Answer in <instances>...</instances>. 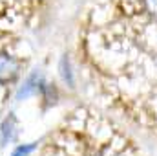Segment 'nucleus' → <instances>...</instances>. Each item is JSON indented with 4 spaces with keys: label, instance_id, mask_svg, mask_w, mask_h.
Returning <instances> with one entry per match:
<instances>
[{
    "label": "nucleus",
    "instance_id": "4",
    "mask_svg": "<svg viewBox=\"0 0 157 156\" xmlns=\"http://www.w3.org/2000/svg\"><path fill=\"white\" fill-rule=\"evenodd\" d=\"M60 74H62V79L70 84V86H73V74H71V66H70V59L64 55L62 57V61H60Z\"/></svg>",
    "mask_w": 157,
    "mask_h": 156
},
{
    "label": "nucleus",
    "instance_id": "1",
    "mask_svg": "<svg viewBox=\"0 0 157 156\" xmlns=\"http://www.w3.org/2000/svg\"><path fill=\"white\" fill-rule=\"evenodd\" d=\"M18 72H20L18 61L13 55H9V53L0 51V84L15 81L18 77Z\"/></svg>",
    "mask_w": 157,
    "mask_h": 156
},
{
    "label": "nucleus",
    "instance_id": "6",
    "mask_svg": "<svg viewBox=\"0 0 157 156\" xmlns=\"http://www.w3.org/2000/svg\"><path fill=\"white\" fill-rule=\"evenodd\" d=\"M148 2V7L154 11V13H157V0H146Z\"/></svg>",
    "mask_w": 157,
    "mask_h": 156
},
{
    "label": "nucleus",
    "instance_id": "2",
    "mask_svg": "<svg viewBox=\"0 0 157 156\" xmlns=\"http://www.w3.org/2000/svg\"><path fill=\"white\" fill-rule=\"evenodd\" d=\"M44 88H46V81H44V77H42V74L33 72L29 77L24 81V84L18 88V92H17V99L22 101V99H26V97H31V96L39 94L40 90H44Z\"/></svg>",
    "mask_w": 157,
    "mask_h": 156
},
{
    "label": "nucleus",
    "instance_id": "5",
    "mask_svg": "<svg viewBox=\"0 0 157 156\" xmlns=\"http://www.w3.org/2000/svg\"><path fill=\"white\" fill-rule=\"evenodd\" d=\"M35 149V143H29V145H20L13 151V156H28L31 151Z\"/></svg>",
    "mask_w": 157,
    "mask_h": 156
},
{
    "label": "nucleus",
    "instance_id": "3",
    "mask_svg": "<svg viewBox=\"0 0 157 156\" xmlns=\"http://www.w3.org/2000/svg\"><path fill=\"white\" fill-rule=\"evenodd\" d=\"M15 136H17V117H15V114H9L0 127V142L2 143L13 142Z\"/></svg>",
    "mask_w": 157,
    "mask_h": 156
}]
</instances>
